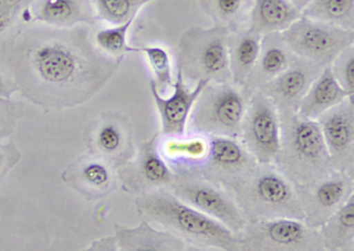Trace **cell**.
<instances>
[{
  "mask_svg": "<svg viewBox=\"0 0 354 251\" xmlns=\"http://www.w3.org/2000/svg\"><path fill=\"white\" fill-rule=\"evenodd\" d=\"M258 164L239 139L208 136V151L200 165L190 172L227 189L241 182Z\"/></svg>",
  "mask_w": 354,
  "mask_h": 251,
  "instance_id": "8fae6325",
  "label": "cell"
},
{
  "mask_svg": "<svg viewBox=\"0 0 354 251\" xmlns=\"http://www.w3.org/2000/svg\"><path fill=\"white\" fill-rule=\"evenodd\" d=\"M26 66L35 78L22 91L45 109L84 103L105 83L90 77L88 57L63 39L39 41L28 49Z\"/></svg>",
  "mask_w": 354,
  "mask_h": 251,
  "instance_id": "6da1fadb",
  "label": "cell"
},
{
  "mask_svg": "<svg viewBox=\"0 0 354 251\" xmlns=\"http://www.w3.org/2000/svg\"><path fill=\"white\" fill-rule=\"evenodd\" d=\"M235 236L239 251H327L319 230L296 219L250 222Z\"/></svg>",
  "mask_w": 354,
  "mask_h": 251,
  "instance_id": "52a82bcc",
  "label": "cell"
},
{
  "mask_svg": "<svg viewBox=\"0 0 354 251\" xmlns=\"http://www.w3.org/2000/svg\"><path fill=\"white\" fill-rule=\"evenodd\" d=\"M19 160V151L14 145H0V184Z\"/></svg>",
  "mask_w": 354,
  "mask_h": 251,
  "instance_id": "1f68e13d",
  "label": "cell"
},
{
  "mask_svg": "<svg viewBox=\"0 0 354 251\" xmlns=\"http://www.w3.org/2000/svg\"><path fill=\"white\" fill-rule=\"evenodd\" d=\"M215 26L230 32L248 28L254 0H198Z\"/></svg>",
  "mask_w": 354,
  "mask_h": 251,
  "instance_id": "cb8c5ba5",
  "label": "cell"
},
{
  "mask_svg": "<svg viewBox=\"0 0 354 251\" xmlns=\"http://www.w3.org/2000/svg\"><path fill=\"white\" fill-rule=\"evenodd\" d=\"M250 95L232 82H209L192 107L186 133L239 139Z\"/></svg>",
  "mask_w": 354,
  "mask_h": 251,
  "instance_id": "5b68a950",
  "label": "cell"
},
{
  "mask_svg": "<svg viewBox=\"0 0 354 251\" xmlns=\"http://www.w3.org/2000/svg\"><path fill=\"white\" fill-rule=\"evenodd\" d=\"M324 68L304 58H294L289 68L260 89L277 110L297 111L298 105Z\"/></svg>",
  "mask_w": 354,
  "mask_h": 251,
  "instance_id": "ac0fdd59",
  "label": "cell"
},
{
  "mask_svg": "<svg viewBox=\"0 0 354 251\" xmlns=\"http://www.w3.org/2000/svg\"><path fill=\"white\" fill-rule=\"evenodd\" d=\"M230 31L219 26H192L181 35L177 68L184 79L208 82H231L227 55Z\"/></svg>",
  "mask_w": 354,
  "mask_h": 251,
  "instance_id": "8992f818",
  "label": "cell"
},
{
  "mask_svg": "<svg viewBox=\"0 0 354 251\" xmlns=\"http://www.w3.org/2000/svg\"><path fill=\"white\" fill-rule=\"evenodd\" d=\"M183 251H225L223 249L214 248V247L196 246V245H187Z\"/></svg>",
  "mask_w": 354,
  "mask_h": 251,
  "instance_id": "8d00e7d4",
  "label": "cell"
},
{
  "mask_svg": "<svg viewBox=\"0 0 354 251\" xmlns=\"http://www.w3.org/2000/svg\"><path fill=\"white\" fill-rule=\"evenodd\" d=\"M142 220L158 224L187 245L239 251L235 234L216 220L194 209L169 190H157L136 196Z\"/></svg>",
  "mask_w": 354,
  "mask_h": 251,
  "instance_id": "7a4b0ae2",
  "label": "cell"
},
{
  "mask_svg": "<svg viewBox=\"0 0 354 251\" xmlns=\"http://www.w3.org/2000/svg\"><path fill=\"white\" fill-rule=\"evenodd\" d=\"M346 97H351L342 89L333 76L330 66H326L308 89L296 112L304 118L316 120Z\"/></svg>",
  "mask_w": 354,
  "mask_h": 251,
  "instance_id": "7402d4cb",
  "label": "cell"
},
{
  "mask_svg": "<svg viewBox=\"0 0 354 251\" xmlns=\"http://www.w3.org/2000/svg\"><path fill=\"white\" fill-rule=\"evenodd\" d=\"M262 37L248 27L230 32L227 39L230 74L231 82L237 86L243 89L258 59Z\"/></svg>",
  "mask_w": 354,
  "mask_h": 251,
  "instance_id": "44dd1931",
  "label": "cell"
},
{
  "mask_svg": "<svg viewBox=\"0 0 354 251\" xmlns=\"http://www.w3.org/2000/svg\"><path fill=\"white\" fill-rule=\"evenodd\" d=\"M88 149L115 169L123 167L136 155L131 122L121 113H107L88 131Z\"/></svg>",
  "mask_w": 354,
  "mask_h": 251,
  "instance_id": "9a60e30c",
  "label": "cell"
},
{
  "mask_svg": "<svg viewBox=\"0 0 354 251\" xmlns=\"http://www.w3.org/2000/svg\"><path fill=\"white\" fill-rule=\"evenodd\" d=\"M328 251H354V242L348 243V244L344 245V246L331 249V250Z\"/></svg>",
  "mask_w": 354,
  "mask_h": 251,
  "instance_id": "f35d334b",
  "label": "cell"
},
{
  "mask_svg": "<svg viewBox=\"0 0 354 251\" xmlns=\"http://www.w3.org/2000/svg\"><path fill=\"white\" fill-rule=\"evenodd\" d=\"M169 191L190 207L216 220L233 234L248 224L229 191L192 174H176Z\"/></svg>",
  "mask_w": 354,
  "mask_h": 251,
  "instance_id": "9c48e42d",
  "label": "cell"
},
{
  "mask_svg": "<svg viewBox=\"0 0 354 251\" xmlns=\"http://www.w3.org/2000/svg\"><path fill=\"white\" fill-rule=\"evenodd\" d=\"M326 250L354 242V195L318 228Z\"/></svg>",
  "mask_w": 354,
  "mask_h": 251,
  "instance_id": "d4e9b609",
  "label": "cell"
},
{
  "mask_svg": "<svg viewBox=\"0 0 354 251\" xmlns=\"http://www.w3.org/2000/svg\"><path fill=\"white\" fill-rule=\"evenodd\" d=\"M229 192L248 223L274 219L304 221L296 187L273 164H257Z\"/></svg>",
  "mask_w": 354,
  "mask_h": 251,
  "instance_id": "277c9868",
  "label": "cell"
},
{
  "mask_svg": "<svg viewBox=\"0 0 354 251\" xmlns=\"http://www.w3.org/2000/svg\"><path fill=\"white\" fill-rule=\"evenodd\" d=\"M80 251H121L118 246L115 236H104L91 244L90 247Z\"/></svg>",
  "mask_w": 354,
  "mask_h": 251,
  "instance_id": "e575fe53",
  "label": "cell"
},
{
  "mask_svg": "<svg viewBox=\"0 0 354 251\" xmlns=\"http://www.w3.org/2000/svg\"><path fill=\"white\" fill-rule=\"evenodd\" d=\"M208 83V81L200 80L194 89H189L181 71L177 68L173 93L169 97H165L157 91L154 81H151V93L160 116L161 136H183L186 134L192 107Z\"/></svg>",
  "mask_w": 354,
  "mask_h": 251,
  "instance_id": "2e32d148",
  "label": "cell"
},
{
  "mask_svg": "<svg viewBox=\"0 0 354 251\" xmlns=\"http://www.w3.org/2000/svg\"><path fill=\"white\" fill-rule=\"evenodd\" d=\"M35 20L53 25H70L88 20L84 1L40 0L35 6Z\"/></svg>",
  "mask_w": 354,
  "mask_h": 251,
  "instance_id": "484cf974",
  "label": "cell"
},
{
  "mask_svg": "<svg viewBox=\"0 0 354 251\" xmlns=\"http://www.w3.org/2000/svg\"><path fill=\"white\" fill-rule=\"evenodd\" d=\"M115 232L121 251H183L187 246L179 236L158 230L146 220L134 227L115 224Z\"/></svg>",
  "mask_w": 354,
  "mask_h": 251,
  "instance_id": "ffe728a7",
  "label": "cell"
},
{
  "mask_svg": "<svg viewBox=\"0 0 354 251\" xmlns=\"http://www.w3.org/2000/svg\"><path fill=\"white\" fill-rule=\"evenodd\" d=\"M281 37L297 57L310 60L322 68L330 66L339 53L354 45V30L302 16Z\"/></svg>",
  "mask_w": 354,
  "mask_h": 251,
  "instance_id": "ba28073f",
  "label": "cell"
},
{
  "mask_svg": "<svg viewBox=\"0 0 354 251\" xmlns=\"http://www.w3.org/2000/svg\"><path fill=\"white\" fill-rule=\"evenodd\" d=\"M239 140L258 163H273L279 149V110L263 91L250 93Z\"/></svg>",
  "mask_w": 354,
  "mask_h": 251,
  "instance_id": "30bf717a",
  "label": "cell"
},
{
  "mask_svg": "<svg viewBox=\"0 0 354 251\" xmlns=\"http://www.w3.org/2000/svg\"><path fill=\"white\" fill-rule=\"evenodd\" d=\"M302 16L354 30V0H310Z\"/></svg>",
  "mask_w": 354,
  "mask_h": 251,
  "instance_id": "4316f807",
  "label": "cell"
},
{
  "mask_svg": "<svg viewBox=\"0 0 354 251\" xmlns=\"http://www.w3.org/2000/svg\"><path fill=\"white\" fill-rule=\"evenodd\" d=\"M299 12H304L306 10V6L310 3V0H289Z\"/></svg>",
  "mask_w": 354,
  "mask_h": 251,
  "instance_id": "74e56055",
  "label": "cell"
},
{
  "mask_svg": "<svg viewBox=\"0 0 354 251\" xmlns=\"http://www.w3.org/2000/svg\"><path fill=\"white\" fill-rule=\"evenodd\" d=\"M301 15L289 0H254L248 28L261 35L281 32Z\"/></svg>",
  "mask_w": 354,
  "mask_h": 251,
  "instance_id": "603a6c76",
  "label": "cell"
},
{
  "mask_svg": "<svg viewBox=\"0 0 354 251\" xmlns=\"http://www.w3.org/2000/svg\"><path fill=\"white\" fill-rule=\"evenodd\" d=\"M154 0H96L97 15L101 20L121 25L136 19L138 10Z\"/></svg>",
  "mask_w": 354,
  "mask_h": 251,
  "instance_id": "83f0119b",
  "label": "cell"
},
{
  "mask_svg": "<svg viewBox=\"0 0 354 251\" xmlns=\"http://www.w3.org/2000/svg\"><path fill=\"white\" fill-rule=\"evenodd\" d=\"M17 109L10 102L0 97V138L9 135L17 118Z\"/></svg>",
  "mask_w": 354,
  "mask_h": 251,
  "instance_id": "836d02e7",
  "label": "cell"
},
{
  "mask_svg": "<svg viewBox=\"0 0 354 251\" xmlns=\"http://www.w3.org/2000/svg\"><path fill=\"white\" fill-rule=\"evenodd\" d=\"M316 120L333 169L354 176L353 97H346Z\"/></svg>",
  "mask_w": 354,
  "mask_h": 251,
  "instance_id": "5bb4252c",
  "label": "cell"
},
{
  "mask_svg": "<svg viewBox=\"0 0 354 251\" xmlns=\"http://www.w3.org/2000/svg\"><path fill=\"white\" fill-rule=\"evenodd\" d=\"M331 72L349 97L354 95V45L339 53L330 64Z\"/></svg>",
  "mask_w": 354,
  "mask_h": 251,
  "instance_id": "4dcf8cb0",
  "label": "cell"
},
{
  "mask_svg": "<svg viewBox=\"0 0 354 251\" xmlns=\"http://www.w3.org/2000/svg\"><path fill=\"white\" fill-rule=\"evenodd\" d=\"M64 182L88 201L109 196L117 188V169L91 154L75 160L62 174Z\"/></svg>",
  "mask_w": 354,
  "mask_h": 251,
  "instance_id": "e0dca14e",
  "label": "cell"
},
{
  "mask_svg": "<svg viewBox=\"0 0 354 251\" xmlns=\"http://www.w3.org/2000/svg\"><path fill=\"white\" fill-rule=\"evenodd\" d=\"M295 57V54L281 37V32L263 35L258 59L243 89L250 95L260 91L267 83L285 72Z\"/></svg>",
  "mask_w": 354,
  "mask_h": 251,
  "instance_id": "d6986e66",
  "label": "cell"
},
{
  "mask_svg": "<svg viewBox=\"0 0 354 251\" xmlns=\"http://www.w3.org/2000/svg\"><path fill=\"white\" fill-rule=\"evenodd\" d=\"M298 197L304 211V222L318 230L354 195V176L333 170L306 186L297 187Z\"/></svg>",
  "mask_w": 354,
  "mask_h": 251,
  "instance_id": "4fadbf2b",
  "label": "cell"
},
{
  "mask_svg": "<svg viewBox=\"0 0 354 251\" xmlns=\"http://www.w3.org/2000/svg\"><path fill=\"white\" fill-rule=\"evenodd\" d=\"M279 149L273 165L297 188L333 171V164L317 120L291 110L279 111Z\"/></svg>",
  "mask_w": 354,
  "mask_h": 251,
  "instance_id": "3957f363",
  "label": "cell"
},
{
  "mask_svg": "<svg viewBox=\"0 0 354 251\" xmlns=\"http://www.w3.org/2000/svg\"><path fill=\"white\" fill-rule=\"evenodd\" d=\"M133 20L127 21L121 25L101 29L96 33V41L99 47L111 56H123L130 52H138V48L127 44V33Z\"/></svg>",
  "mask_w": 354,
  "mask_h": 251,
  "instance_id": "f546056e",
  "label": "cell"
},
{
  "mask_svg": "<svg viewBox=\"0 0 354 251\" xmlns=\"http://www.w3.org/2000/svg\"><path fill=\"white\" fill-rule=\"evenodd\" d=\"M160 133L140 145L134 157L117 170L122 188L134 196L157 190H169L176 172L169 167L159 151Z\"/></svg>",
  "mask_w": 354,
  "mask_h": 251,
  "instance_id": "7c38bea8",
  "label": "cell"
},
{
  "mask_svg": "<svg viewBox=\"0 0 354 251\" xmlns=\"http://www.w3.org/2000/svg\"><path fill=\"white\" fill-rule=\"evenodd\" d=\"M138 52L146 54L155 75L154 83L160 95L174 86L173 68L169 52L158 46H146L138 48Z\"/></svg>",
  "mask_w": 354,
  "mask_h": 251,
  "instance_id": "f1b7e54d",
  "label": "cell"
},
{
  "mask_svg": "<svg viewBox=\"0 0 354 251\" xmlns=\"http://www.w3.org/2000/svg\"><path fill=\"white\" fill-rule=\"evenodd\" d=\"M13 91V86L0 74V97H10Z\"/></svg>",
  "mask_w": 354,
  "mask_h": 251,
  "instance_id": "d590c367",
  "label": "cell"
},
{
  "mask_svg": "<svg viewBox=\"0 0 354 251\" xmlns=\"http://www.w3.org/2000/svg\"><path fill=\"white\" fill-rule=\"evenodd\" d=\"M20 0H0V35L5 33L13 24L20 10Z\"/></svg>",
  "mask_w": 354,
  "mask_h": 251,
  "instance_id": "d6a6232c",
  "label": "cell"
}]
</instances>
